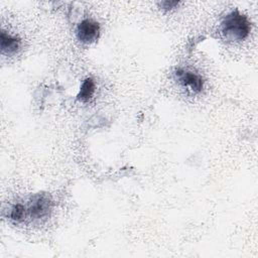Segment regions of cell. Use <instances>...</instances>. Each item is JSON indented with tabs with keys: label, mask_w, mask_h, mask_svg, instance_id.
Segmentation results:
<instances>
[{
	"label": "cell",
	"mask_w": 258,
	"mask_h": 258,
	"mask_svg": "<svg viewBox=\"0 0 258 258\" xmlns=\"http://www.w3.org/2000/svg\"><path fill=\"white\" fill-rule=\"evenodd\" d=\"M25 215H26V209L22 205L16 204L11 209L9 217L11 220H13L15 222H21L24 220Z\"/></svg>",
	"instance_id": "cell-7"
},
{
	"label": "cell",
	"mask_w": 258,
	"mask_h": 258,
	"mask_svg": "<svg viewBox=\"0 0 258 258\" xmlns=\"http://www.w3.org/2000/svg\"><path fill=\"white\" fill-rule=\"evenodd\" d=\"M251 30V23L248 18L235 10L229 13L222 21L223 34L232 40L245 39Z\"/></svg>",
	"instance_id": "cell-1"
},
{
	"label": "cell",
	"mask_w": 258,
	"mask_h": 258,
	"mask_svg": "<svg viewBox=\"0 0 258 258\" xmlns=\"http://www.w3.org/2000/svg\"><path fill=\"white\" fill-rule=\"evenodd\" d=\"M177 4H178L177 1H163V2L160 3V6H161L163 9L168 10V9L174 8Z\"/></svg>",
	"instance_id": "cell-8"
},
{
	"label": "cell",
	"mask_w": 258,
	"mask_h": 258,
	"mask_svg": "<svg viewBox=\"0 0 258 258\" xmlns=\"http://www.w3.org/2000/svg\"><path fill=\"white\" fill-rule=\"evenodd\" d=\"M51 205L52 203L48 196L39 194L32 199L28 211L32 218L40 219L49 215Z\"/></svg>",
	"instance_id": "cell-3"
},
{
	"label": "cell",
	"mask_w": 258,
	"mask_h": 258,
	"mask_svg": "<svg viewBox=\"0 0 258 258\" xmlns=\"http://www.w3.org/2000/svg\"><path fill=\"white\" fill-rule=\"evenodd\" d=\"M176 76L180 84L184 87H189L191 91L199 93L203 90L204 80L199 75L192 74L190 72H184L182 70H177Z\"/></svg>",
	"instance_id": "cell-4"
},
{
	"label": "cell",
	"mask_w": 258,
	"mask_h": 258,
	"mask_svg": "<svg viewBox=\"0 0 258 258\" xmlns=\"http://www.w3.org/2000/svg\"><path fill=\"white\" fill-rule=\"evenodd\" d=\"M94 92H95V83L93 79L88 78L84 81V83L80 88V92L77 96L78 100L81 102H88L92 98Z\"/></svg>",
	"instance_id": "cell-6"
},
{
	"label": "cell",
	"mask_w": 258,
	"mask_h": 258,
	"mask_svg": "<svg viewBox=\"0 0 258 258\" xmlns=\"http://www.w3.org/2000/svg\"><path fill=\"white\" fill-rule=\"evenodd\" d=\"M20 46V39L18 37L1 32V50L5 53H14Z\"/></svg>",
	"instance_id": "cell-5"
},
{
	"label": "cell",
	"mask_w": 258,
	"mask_h": 258,
	"mask_svg": "<svg viewBox=\"0 0 258 258\" xmlns=\"http://www.w3.org/2000/svg\"><path fill=\"white\" fill-rule=\"evenodd\" d=\"M100 33V25L98 22L85 19L83 20L77 28V35L78 38L84 43H92L96 41L99 37Z\"/></svg>",
	"instance_id": "cell-2"
}]
</instances>
